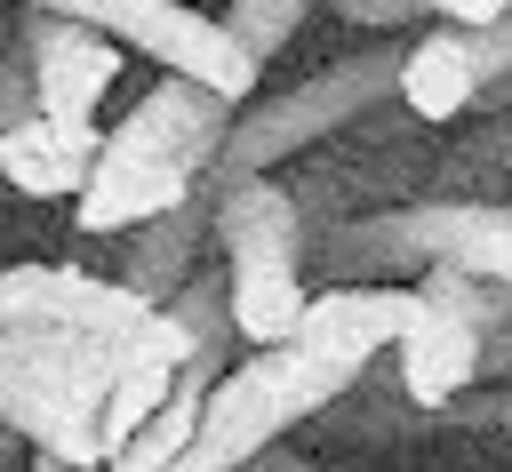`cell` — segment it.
<instances>
[{
    "instance_id": "cell-1",
    "label": "cell",
    "mask_w": 512,
    "mask_h": 472,
    "mask_svg": "<svg viewBox=\"0 0 512 472\" xmlns=\"http://www.w3.org/2000/svg\"><path fill=\"white\" fill-rule=\"evenodd\" d=\"M224 120H232V96L168 72L152 96H136V104L120 112V128H104L96 168H88L80 192H72V200H80L72 224H80L88 240H120V232L144 224L152 208L200 192V176H208V160H216V144H224Z\"/></svg>"
},
{
    "instance_id": "cell-2",
    "label": "cell",
    "mask_w": 512,
    "mask_h": 472,
    "mask_svg": "<svg viewBox=\"0 0 512 472\" xmlns=\"http://www.w3.org/2000/svg\"><path fill=\"white\" fill-rule=\"evenodd\" d=\"M424 264H464L480 280L512 288V208L488 192H424V200H376L320 232H304V272L320 280H392Z\"/></svg>"
},
{
    "instance_id": "cell-3",
    "label": "cell",
    "mask_w": 512,
    "mask_h": 472,
    "mask_svg": "<svg viewBox=\"0 0 512 472\" xmlns=\"http://www.w3.org/2000/svg\"><path fill=\"white\" fill-rule=\"evenodd\" d=\"M112 336L56 328V320H0V424L32 440L40 472H88L104 464L96 440V400L112 376Z\"/></svg>"
},
{
    "instance_id": "cell-4",
    "label": "cell",
    "mask_w": 512,
    "mask_h": 472,
    "mask_svg": "<svg viewBox=\"0 0 512 472\" xmlns=\"http://www.w3.org/2000/svg\"><path fill=\"white\" fill-rule=\"evenodd\" d=\"M392 80H400V40H392V32H376V48L336 56L328 72H304L296 88L232 104L224 144H216V160H208V176H200V184L216 192V184H232V176H264V168L304 160L312 144H328V136H344L352 120L384 112V104H392Z\"/></svg>"
},
{
    "instance_id": "cell-5",
    "label": "cell",
    "mask_w": 512,
    "mask_h": 472,
    "mask_svg": "<svg viewBox=\"0 0 512 472\" xmlns=\"http://www.w3.org/2000/svg\"><path fill=\"white\" fill-rule=\"evenodd\" d=\"M360 368L296 344V336H272V344H248L200 400V424L184 440V472H224V464H248L256 448L288 440L296 424H312V408H328Z\"/></svg>"
},
{
    "instance_id": "cell-6",
    "label": "cell",
    "mask_w": 512,
    "mask_h": 472,
    "mask_svg": "<svg viewBox=\"0 0 512 472\" xmlns=\"http://www.w3.org/2000/svg\"><path fill=\"white\" fill-rule=\"evenodd\" d=\"M208 192V184H200ZM216 216V272H224V304H232V336L240 344H272L296 328L304 312V216L280 184V168L264 176H232L208 192Z\"/></svg>"
},
{
    "instance_id": "cell-7",
    "label": "cell",
    "mask_w": 512,
    "mask_h": 472,
    "mask_svg": "<svg viewBox=\"0 0 512 472\" xmlns=\"http://www.w3.org/2000/svg\"><path fill=\"white\" fill-rule=\"evenodd\" d=\"M408 288H416V304L392 336V384L416 408H440L448 392H464L480 376V336H488V320L504 312L512 288L480 280L464 264H424V272H408Z\"/></svg>"
},
{
    "instance_id": "cell-8",
    "label": "cell",
    "mask_w": 512,
    "mask_h": 472,
    "mask_svg": "<svg viewBox=\"0 0 512 472\" xmlns=\"http://www.w3.org/2000/svg\"><path fill=\"white\" fill-rule=\"evenodd\" d=\"M16 8L80 16V24H96L104 40H120V48L152 56L160 72H184V80L232 96V104H248L256 80H264V64L224 32V16H200V8H184V0H16Z\"/></svg>"
},
{
    "instance_id": "cell-9",
    "label": "cell",
    "mask_w": 512,
    "mask_h": 472,
    "mask_svg": "<svg viewBox=\"0 0 512 472\" xmlns=\"http://www.w3.org/2000/svg\"><path fill=\"white\" fill-rule=\"evenodd\" d=\"M376 120V112H368ZM368 120H352L344 136L352 144H312V168H296V176H280L288 184V200H296V216H304V232H320V224H336V216H352V208H376V200H408V184L416 176H440V160L416 144V128H368Z\"/></svg>"
},
{
    "instance_id": "cell-10",
    "label": "cell",
    "mask_w": 512,
    "mask_h": 472,
    "mask_svg": "<svg viewBox=\"0 0 512 472\" xmlns=\"http://www.w3.org/2000/svg\"><path fill=\"white\" fill-rule=\"evenodd\" d=\"M16 48L32 64V104L56 112V120H96L104 88L120 80V40H104L96 24L56 16V8H24L16 16Z\"/></svg>"
},
{
    "instance_id": "cell-11",
    "label": "cell",
    "mask_w": 512,
    "mask_h": 472,
    "mask_svg": "<svg viewBox=\"0 0 512 472\" xmlns=\"http://www.w3.org/2000/svg\"><path fill=\"white\" fill-rule=\"evenodd\" d=\"M152 304L128 296L120 280H96L80 264H8L0 272V320H56V328H88V336H128Z\"/></svg>"
},
{
    "instance_id": "cell-12",
    "label": "cell",
    "mask_w": 512,
    "mask_h": 472,
    "mask_svg": "<svg viewBox=\"0 0 512 472\" xmlns=\"http://www.w3.org/2000/svg\"><path fill=\"white\" fill-rule=\"evenodd\" d=\"M120 240H128V248H120V288L144 296V304H168V296L192 280V264H208V240H216L208 192H184V200L152 208V216L128 224Z\"/></svg>"
},
{
    "instance_id": "cell-13",
    "label": "cell",
    "mask_w": 512,
    "mask_h": 472,
    "mask_svg": "<svg viewBox=\"0 0 512 472\" xmlns=\"http://www.w3.org/2000/svg\"><path fill=\"white\" fill-rule=\"evenodd\" d=\"M104 128L96 120H56V112H24L0 128V184L24 200H72L80 176L96 168Z\"/></svg>"
},
{
    "instance_id": "cell-14",
    "label": "cell",
    "mask_w": 512,
    "mask_h": 472,
    "mask_svg": "<svg viewBox=\"0 0 512 472\" xmlns=\"http://www.w3.org/2000/svg\"><path fill=\"white\" fill-rule=\"evenodd\" d=\"M472 88H480V64H472V40H464V24H432L424 40H408V48H400L392 104H400L408 120L440 128V120L472 112Z\"/></svg>"
},
{
    "instance_id": "cell-15",
    "label": "cell",
    "mask_w": 512,
    "mask_h": 472,
    "mask_svg": "<svg viewBox=\"0 0 512 472\" xmlns=\"http://www.w3.org/2000/svg\"><path fill=\"white\" fill-rule=\"evenodd\" d=\"M312 8H320V0H232V8H224V32H232L256 64H272V56L304 32Z\"/></svg>"
},
{
    "instance_id": "cell-16",
    "label": "cell",
    "mask_w": 512,
    "mask_h": 472,
    "mask_svg": "<svg viewBox=\"0 0 512 472\" xmlns=\"http://www.w3.org/2000/svg\"><path fill=\"white\" fill-rule=\"evenodd\" d=\"M344 24H368V32H400L416 16H440V24H488L504 0H328Z\"/></svg>"
},
{
    "instance_id": "cell-17",
    "label": "cell",
    "mask_w": 512,
    "mask_h": 472,
    "mask_svg": "<svg viewBox=\"0 0 512 472\" xmlns=\"http://www.w3.org/2000/svg\"><path fill=\"white\" fill-rule=\"evenodd\" d=\"M440 176H448V192H464V184H512V104H496L488 128H480ZM440 176H432V184H440Z\"/></svg>"
},
{
    "instance_id": "cell-18",
    "label": "cell",
    "mask_w": 512,
    "mask_h": 472,
    "mask_svg": "<svg viewBox=\"0 0 512 472\" xmlns=\"http://www.w3.org/2000/svg\"><path fill=\"white\" fill-rule=\"evenodd\" d=\"M464 40H472V64H480V88H472V104H480V112L512 104V0H504L488 24H464Z\"/></svg>"
},
{
    "instance_id": "cell-19",
    "label": "cell",
    "mask_w": 512,
    "mask_h": 472,
    "mask_svg": "<svg viewBox=\"0 0 512 472\" xmlns=\"http://www.w3.org/2000/svg\"><path fill=\"white\" fill-rule=\"evenodd\" d=\"M432 424H440V432H504V440H512V376H504V384H464V392H448V400L432 408Z\"/></svg>"
},
{
    "instance_id": "cell-20",
    "label": "cell",
    "mask_w": 512,
    "mask_h": 472,
    "mask_svg": "<svg viewBox=\"0 0 512 472\" xmlns=\"http://www.w3.org/2000/svg\"><path fill=\"white\" fill-rule=\"evenodd\" d=\"M24 112H40V104H32V64H24L16 32H8V40H0V128L24 120Z\"/></svg>"
},
{
    "instance_id": "cell-21",
    "label": "cell",
    "mask_w": 512,
    "mask_h": 472,
    "mask_svg": "<svg viewBox=\"0 0 512 472\" xmlns=\"http://www.w3.org/2000/svg\"><path fill=\"white\" fill-rule=\"evenodd\" d=\"M512 376V296H504V312L488 320V336H480V376L472 384H504Z\"/></svg>"
},
{
    "instance_id": "cell-22",
    "label": "cell",
    "mask_w": 512,
    "mask_h": 472,
    "mask_svg": "<svg viewBox=\"0 0 512 472\" xmlns=\"http://www.w3.org/2000/svg\"><path fill=\"white\" fill-rule=\"evenodd\" d=\"M8 464H32V440H24L16 424H0V472H8Z\"/></svg>"
},
{
    "instance_id": "cell-23",
    "label": "cell",
    "mask_w": 512,
    "mask_h": 472,
    "mask_svg": "<svg viewBox=\"0 0 512 472\" xmlns=\"http://www.w3.org/2000/svg\"><path fill=\"white\" fill-rule=\"evenodd\" d=\"M504 208H512V192H504Z\"/></svg>"
}]
</instances>
